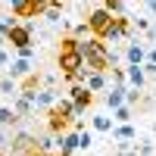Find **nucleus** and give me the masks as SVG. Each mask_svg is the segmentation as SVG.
Instances as JSON below:
<instances>
[{
  "label": "nucleus",
  "instance_id": "5",
  "mask_svg": "<svg viewBox=\"0 0 156 156\" xmlns=\"http://www.w3.org/2000/svg\"><path fill=\"white\" fill-rule=\"evenodd\" d=\"M69 97L75 100V106H78V115H75V119H81V115L87 112V106H90V103H94V90H90L87 84H81V81H78V84H72Z\"/></svg>",
  "mask_w": 156,
  "mask_h": 156
},
{
  "label": "nucleus",
  "instance_id": "35",
  "mask_svg": "<svg viewBox=\"0 0 156 156\" xmlns=\"http://www.w3.org/2000/svg\"><path fill=\"white\" fill-rule=\"evenodd\" d=\"M0 156H3V150H0Z\"/></svg>",
  "mask_w": 156,
  "mask_h": 156
},
{
  "label": "nucleus",
  "instance_id": "18",
  "mask_svg": "<svg viewBox=\"0 0 156 156\" xmlns=\"http://www.w3.org/2000/svg\"><path fill=\"white\" fill-rule=\"evenodd\" d=\"M0 94H6V97H16V94H19V81H16L12 75L0 78Z\"/></svg>",
  "mask_w": 156,
  "mask_h": 156
},
{
  "label": "nucleus",
  "instance_id": "4",
  "mask_svg": "<svg viewBox=\"0 0 156 156\" xmlns=\"http://www.w3.org/2000/svg\"><path fill=\"white\" fill-rule=\"evenodd\" d=\"M112 19H115V12H109L106 6H100V9H94L87 16V22H90V31H94L97 37H103L109 31V25H112Z\"/></svg>",
  "mask_w": 156,
  "mask_h": 156
},
{
  "label": "nucleus",
  "instance_id": "24",
  "mask_svg": "<svg viewBox=\"0 0 156 156\" xmlns=\"http://www.w3.org/2000/svg\"><path fill=\"white\" fill-rule=\"evenodd\" d=\"M103 6H106L109 12H115V16H122V12H125V3H122V0H103Z\"/></svg>",
  "mask_w": 156,
  "mask_h": 156
},
{
  "label": "nucleus",
  "instance_id": "1",
  "mask_svg": "<svg viewBox=\"0 0 156 156\" xmlns=\"http://www.w3.org/2000/svg\"><path fill=\"white\" fill-rule=\"evenodd\" d=\"M78 53L84 56V66L90 72H109L112 62H109V44L103 37H78Z\"/></svg>",
  "mask_w": 156,
  "mask_h": 156
},
{
  "label": "nucleus",
  "instance_id": "28",
  "mask_svg": "<svg viewBox=\"0 0 156 156\" xmlns=\"http://www.w3.org/2000/svg\"><path fill=\"white\" fill-rule=\"evenodd\" d=\"M147 62H153V66H156V44L147 50Z\"/></svg>",
  "mask_w": 156,
  "mask_h": 156
},
{
  "label": "nucleus",
  "instance_id": "3",
  "mask_svg": "<svg viewBox=\"0 0 156 156\" xmlns=\"http://www.w3.org/2000/svg\"><path fill=\"white\" fill-rule=\"evenodd\" d=\"M128 37H131V19L122 12V16H115V19H112L109 31L103 34V41H106V44H119V41H128Z\"/></svg>",
  "mask_w": 156,
  "mask_h": 156
},
{
  "label": "nucleus",
  "instance_id": "34",
  "mask_svg": "<svg viewBox=\"0 0 156 156\" xmlns=\"http://www.w3.org/2000/svg\"><path fill=\"white\" fill-rule=\"evenodd\" d=\"M153 100H156V87H153Z\"/></svg>",
  "mask_w": 156,
  "mask_h": 156
},
{
  "label": "nucleus",
  "instance_id": "13",
  "mask_svg": "<svg viewBox=\"0 0 156 156\" xmlns=\"http://www.w3.org/2000/svg\"><path fill=\"white\" fill-rule=\"evenodd\" d=\"M6 75H12L16 81H19V78H25V75H31V59H25V56L12 59V62H9V69H6Z\"/></svg>",
  "mask_w": 156,
  "mask_h": 156
},
{
  "label": "nucleus",
  "instance_id": "10",
  "mask_svg": "<svg viewBox=\"0 0 156 156\" xmlns=\"http://www.w3.org/2000/svg\"><path fill=\"white\" fill-rule=\"evenodd\" d=\"M50 106H56V87H41V90H34V109H50Z\"/></svg>",
  "mask_w": 156,
  "mask_h": 156
},
{
  "label": "nucleus",
  "instance_id": "26",
  "mask_svg": "<svg viewBox=\"0 0 156 156\" xmlns=\"http://www.w3.org/2000/svg\"><path fill=\"white\" fill-rule=\"evenodd\" d=\"M90 147H94V134L84 128V131H81V147H78V150H90Z\"/></svg>",
  "mask_w": 156,
  "mask_h": 156
},
{
  "label": "nucleus",
  "instance_id": "22",
  "mask_svg": "<svg viewBox=\"0 0 156 156\" xmlns=\"http://www.w3.org/2000/svg\"><path fill=\"white\" fill-rule=\"evenodd\" d=\"M109 81H112V84H128V72L119 69V66H112V69H109Z\"/></svg>",
  "mask_w": 156,
  "mask_h": 156
},
{
  "label": "nucleus",
  "instance_id": "14",
  "mask_svg": "<svg viewBox=\"0 0 156 156\" xmlns=\"http://www.w3.org/2000/svg\"><path fill=\"white\" fill-rule=\"evenodd\" d=\"M112 125H115V119H112V115H106V112H97L94 119H90V128H94V131H100V134H109Z\"/></svg>",
  "mask_w": 156,
  "mask_h": 156
},
{
  "label": "nucleus",
  "instance_id": "25",
  "mask_svg": "<svg viewBox=\"0 0 156 156\" xmlns=\"http://www.w3.org/2000/svg\"><path fill=\"white\" fill-rule=\"evenodd\" d=\"M9 62H12L9 47H0V72H6V69H9Z\"/></svg>",
  "mask_w": 156,
  "mask_h": 156
},
{
  "label": "nucleus",
  "instance_id": "19",
  "mask_svg": "<svg viewBox=\"0 0 156 156\" xmlns=\"http://www.w3.org/2000/svg\"><path fill=\"white\" fill-rule=\"evenodd\" d=\"M134 150H137V156H153V153H156V147H153L150 137H140L137 144H134Z\"/></svg>",
  "mask_w": 156,
  "mask_h": 156
},
{
  "label": "nucleus",
  "instance_id": "11",
  "mask_svg": "<svg viewBox=\"0 0 156 156\" xmlns=\"http://www.w3.org/2000/svg\"><path fill=\"white\" fill-rule=\"evenodd\" d=\"M12 109H16L22 119H28V115H34V100L28 94H16L12 97Z\"/></svg>",
  "mask_w": 156,
  "mask_h": 156
},
{
  "label": "nucleus",
  "instance_id": "17",
  "mask_svg": "<svg viewBox=\"0 0 156 156\" xmlns=\"http://www.w3.org/2000/svg\"><path fill=\"white\" fill-rule=\"evenodd\" d=\"M112 119H115V125L131 122V119H134V106H131V103H122L119 109H112Z\"/></svg>",
  "mask_w": 156,
  "mask_h": 156
},
{
  "label": "nucleus",
  "instance_id": "15",
  "mask_svg": "<svg viewBox=\"0 0 156 156\" xmlns=\"http://www.w3.org/2000/svg\"><path fill=\"white\" fill-rule=\"evenodd\" d=\"M125 72H128V84H134V87H147V72H144V66H131V62H128Z\"/></svg>",
  "mask_w": 156,
  "mask_h": 156
},
{
  "label": "nucleus",
  "instance_id": "23",
  "mask_svg": "<svg viewBox=\"0 0 156 156\" xmlns=\"http://www.w3.org/2000/svg\"><path fill=\"white\" fill-rule=\"evenodd\" d=\"M72 34L75 37H90V34H94V31H90V22H78L75 28H72Z\"/></svg>",
  "mask_w": 156,
  "mask_h": 156
},
{
  "label": "nucleus",
  "instance_id": "12",
  "mask_svg": "<svg viewBox=\"0 0 156 156\" xmlns=\"http://www.w3.org/2000/svg\"><path fill=\"white\" fill-rule=\"evenodd\" d=\"M84 84L94 90V94H100V90H106L112 81L106 78V72H87V78H84Z\"/></svg>",
  "mask_w": 156,
  "mask_h": 156
},
{
  "label": "nucleus",
  "instance_id": "6",
  "mask_svg": "<svg viewBox=\"0 0 156 156\" xmlns=\"http://www.w3.org/2000/svg\"><path fill=\"white\" fill-rule=\"evenodd\" d=\"M69 128H72V119H69L59 106H50V112H47V131L62 134V131H69Z\"/></svg>",
  "mask_w": 156,
  "mask_h": 156
},
{
  "label": "nucleus",
  "instance_id": "32",
  "mask_svg": "<svg viewBox=\"0 0 156 156\" xmlns=\"http://www.w3.org/2000/svg\"><path fill=\"white\" fill-rule=\"evenodd\" d=\"M22 3H25V0H9V6H12V12H16V9H19Z\"/></svg>",
  "mask_w": 156,
  "mask_h": 156
},
{
  "label": "nucleus",
  "instance_id": "33",
  "mask_svg": "<svg viewBox=\"0 0 156 156\" xmlns=\"http://www.w3.org/2000/svg\"><path fill=\"white\" fill-rule=\"evenodd\" d=\"M150 131H153V134H156V122H153V125H150Z\"/></svg>",
  "mask_w": 156,
  "mask_h": 156
},
{
  "label": "nucleus",
  "instance_id": "29",
  "mask_svg": "<svg viewBox=\"0 0 156 156\" xmlns=\"http://www.w3.org/2000/svg\"><path fill=\"white\" fill-rule=\"evenodd\" d=\"M115 156H137V150L131 147V150H115Z\"/></svg>",
  "mask_w": 156,
  "mask_h": 156
},
{
  "label": "nucleus",
  "instance_id": "31",
  "mask_svg": "<svg viewBox=\"0 0 156 156\" xmlns=\"http://www.w3.org/2000/svg\"><path fill=\"white\" fill-rule=\"evenodd\" d=\"M0 47H9V34H3V31H0Z\"/></svg>",
  "mask_w": 156,
  "mask_h": 156
},
{
  "label": "nucleus",
  "instance_id": "20",
  "mask_svg": "<svg viewBox=\"0 0 156 156\" xmlns=\"http://www.w3.org/2000/svg\"><path fill=\"white\" fill-rule=\"evenodd\" d=\"M19 22H22V19L16 16V12H12V16H0V31H3V34H9V31L16 28Z\"/></svg>",
  "mask_w": 156,
  "mask_h": 156
},
{
  "label": "nucleus",
  "instance_id": "16",
  "mask_svg": "<svg viewBox=\"0 0 156 156\" xmlns=\"http://www.w3.org/2000/svg\"><path fill=\"white\" fill-rule=\"evenodd\" d=\"M19 122H22V115L12 106H0V125H3V128H16Z\"/></svg>",
  "mask_w": 156,
  "mask_h": 156
},
{
  "label": "nucleus",
  "instance_id": "8",
  "mask_svg": "<svg viewBox=\"0 0 156 156\" xmlns=\"http://www.w3.org/2000/svg\"><path fill=\"white\" fill-rule=\"evenodd\" d=\"M34 144H37V137H34V134H28V131H16V134L9 137V147H12V153H28Z\"/></svg>",
  "mask_w": 156,
  "mask_h": 156
},
{
  "label": "nucleus",
  "instance_id": "36",
  "mask_svg": "<svg viewBox=\"0 0 156 156\" xmlns=\"http://www.w3.org/2000/svg\"><path fill=\"white\" fill-rule=\"evenodd\" d=\"M47 156H50V153H47Z\"/></svg>",
  "mask_w": 156,
  "mask_h": 156
},
{
  "label": "nucleus",
  "instance_id": "2",
  "mask_svg": "<svg viewBox=\"0 0 156 156\" xmlns=\"http://www.w3.org/2000/svg\"><path fill=\"white\" fill-rule=\"evenodd\" d=\"M112 140H115V150H131L137 144V128L131 122H122V125H112Z\"/></svg>",
  "mask_w": 156,
  "mask_h": 156
},
{
  "label": "nucleus",
  "instance_id": "27",
  "mask_svg": "<svg viewBox=\"0 0 156 156\" xmlns=\"http://www.w3.org/2000/svg\"><path fill=\"white\" fill-rule=\"evenodd\" d=\"M16 53L25 56V59H31V56H34V47H31V44H28V47H16Z\"/></svg>",
  "mask_w": 156,
  "mask_h": 156
},
{
  "label": "nucleus",
  "instance_id": "21",
  "mask_svg": "<svg viewBox=\"0 0 156 156\" xmlns=\"http://www.w3.org/2000/svg\"><path fill=\"white\" fill-rule=\"evenodd\" d=\"M44 19H47L50 25H59V22H62V9H59V6H47V9H44Z\"/></svg>",
  "mask_w": 156,
  "mask_h": 156
},
{
  "label": "nucleus",
  "instance_id": "7",
  "mask_svg": "<svg viewBox=\"0 0 156 156\" xmlns=\"http://www.w3.org/2000/svg\"><path fill=\"white\" fill-rule=\"evenodd\" d=\"M47 6H50V0H25V3L16 9V16L19 19H37V16H44Z\"/></svg>",
  "mask_w": 156,
  "mask_h": 156
},
{
  "label": "nucleus",
  "instance_id": "30",
  "mask_svg": "<svg viewBox=\"0 0 156 156\" xmlns=\"http://www.w3.org/2000/svg\"><path fill=\"white\" fill-rule=\"evenodd\" d=\"M3 144H9V137H6V131H3V125H0V147Z\"/></svg>",
  "mask_w": 156,
  "mask_h": 156
},
{
  "label": "nucleus",
  "instance_id": "9",
  "mask_svg": "<svg viewBox=\"0 0 156 156\" xmlns=\"http://www.w3.org/2000/svg\"><path fill=\"white\" fill-rule=\"evenodd\" d=\"M125 59L131 62V66H140V62H147V47L140 41H128L125 44Z\"/></svg>",
  "mask_w": 156,
  "mask_h": 156
}]
</instances>
